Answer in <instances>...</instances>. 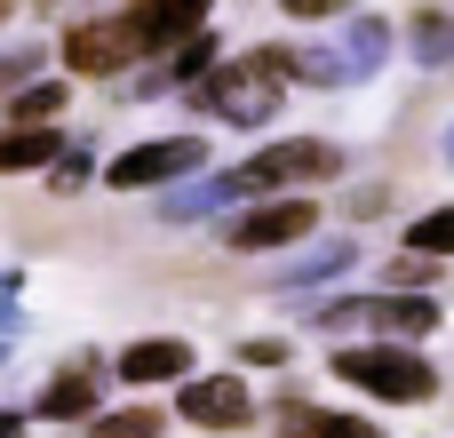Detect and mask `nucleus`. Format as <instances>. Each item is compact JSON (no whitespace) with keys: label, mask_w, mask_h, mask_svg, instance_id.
<instances>
[{"label":"nucleus","mask_w":454,"mask_h":438,"mask_svg":"<svg viewBox=\"0 0 454 438\" xmlns=\"http://www.w3.org/2000/svg\"><path fill=\"white\" fill-rule=\"evenodd\" d=\"M0 438H16V415H0Z\"/></svg>","instance_id":"a878e982"},{"label":"nucleus","mask_w":454,"mask_h":438,"mask_svg":"<svg viewBox=\"0 0 454 438\" xmlns=\"http://www.w3.org/2000/svg\"><path fill=\"white\" fill-rule=\"evenodd\" d=\"M56 152H64L56 128H0V176H32V168H48Z\"/></svg>","instance_id":"ddd939ff"},{"label":"nucleus","mask_w":454,"mask_h":438,"mask_svg":"<svg viewBox=\"0 0 454 438\" xmlns=\"http://www.w3.org/2000/svg\"><path fill=\"white\" fill-rule=\"evenodd\" d=\"M128 56H144L136 32H128V16H104V24H72V32H64V72L104 80V72H120Z\"/></svg>","instance_id":"6e6552de"},{"label":"nucleus","mask_w":454,"mask_h":438,"mask_svg":"<svg viewBox=\"0 0 454 438\" xmlns=\"http://www.w3.org/2000/svg\"><path fill=\"white\" fill-rule=\"evenodd\" d=\"M48 168H56V192H72V184H88V152H56Z\"/></svg>","instance_id":"4be33fe9"},{"label":"nucleus","mask_w":454,"mask_h":438,"mask_svg":"<svg viewBox=\"0 0 454 438\" xmlns=\"http://www.w3.org/2000/svg\"><path fill=\"white\" fill-rule=\"evenodd\" d=\"M247 415H255V399L239 375H184V391H176V423H192V431H239Z\"/></svg>","instance_id":"0eeeda50"},{"label":"nucleus","mask_w":454,"mask_h":438,"mask_svg":"<svg viewBox=\"0 0 454 438\" xmlns=\"http://www.w3.org/2000/svg\"><path fill=\"white\" fill-rule=\"evenodd\" d=\"M335 375L367 399H391V407H423L439 391L431 359H415L407 343H351V351H335Z\"/></svg>","instance_id":"f03ea898"},{"label":"nucleus","mask_w":454,"mask_h":438,"mask_svg":"<svg viewBox=\"0 0 454 438\" xmlns=\"http://www.w3.org/2000/svg\"><path fill=\"white\" fill-rule=\"evenodd\" d=\"M192 96H200V112H215L223 128H263V120L279 112V96H287V48L231 56V64L200 72V80H192Z\"/></svg>","instance_id":"f257e3e1"},{"label":"nucleus","mask_w":454,"mask_h":438,"mask_svg":"<svg viewBox=\"0 0 454 438\" xmlns=\"http://www.w3.org/2000/svg\"><path fill=\"white\" fill-rule=\"evenodd\" d=\"M200 72H215V40H207V24H200L192 40H176V56L160 64V80H184V88H192Z\"/></svg>","instance_id":"a211bd4d"},{"label":"nucleus","mask_w":454,"mask_h":438,"mask_svg":"<svg viewBox=\"0 0 454 438\" xmlns=\"http://www.w3.org/2000/svg\"><path fill=\"white\" fill-rule=\"evenodd\" d=\"M359 319H375V327H391V335H431V327H439V303H431V295H383V303H367Z\"/></svg>","instance_id":"dca6fc26"},{"label":"nucleus","mask_w":454,"mask_h":438,"mask_svg":"<svg viewBox=\"0 0 454 438\" xmlns=\"http://www.w3.org/2000/svg\"><path fill=\"white\" fill-rule=\"evenodd\" d=\"M279 8H287V16H295V24H319V16H343V8H351V0H279Z\"/></svg>","instance_id":"5701e85b"},{"label":"nucleus","mask_w":454,"mask_h":438,"mask_svg":"<svg viewBox=\"0 0 454 438\" xmlns=\"http://www.w3.org/2000/svg\"><path fill=\"white\" fill-rule=\"evenodd\" d=\"M327 176H343V152L327 136H287L239 168V192H287V184H327Z\"/></svg>","instance_id":"20e7f679"},{"label":"nucleus","mask_w":454,"mask_h":438,"mask_svg":"<svg viewBox=\"0 0 454 438\" xmlns=\"http://www.w3.org/2000/svg\"><path fill=\"white\" fill-rule=\"evenodd\" d=\"M247 192H239V176H207V184H168V215L184 223V215H223V207H239Z\"/></svg>","instance_id":"f8f14e48"},{"label":"nucleus","mask_w":454,"mask_h":438,"mask_svg":"<svg viewBox=\"0 0 454 438\" xmlns=\"http://www.w3.org/2000/svg\"><path fill=\"white\" fill-rule=\"evenodd\" d=\"M96 407H104V375H96V359L56 367L48 391H40V423H88Z\"/></svg>","instance_id":"9d476101"},{"label":"nucleus","mask_w":454,"mask_h":438,"mask_svg":"<svg viewBox=\"0 0 454 438\" xmlns=\"http://www.w3.org/2000/svg\"><path fill=\"white\" fill-rule=\"evenodd\" d=\"M239 359H247V367H287V343H247Z\"/></svg>","instance_id":"b1692460"},{"label":"nucleus","mask_w":454,"mask_h":438,"mask_svg":"<svg viewBox=\"0 0 454 438\" xmlns=\"http://www.w3.org/2000/svg\"><path fill=\"white\" fill-rule=\"evenodd\" d=\"M447 160H454V128H447Z\"/></svg>","instance_id":"cd10ccee"},{"label":"nucleus","mask_w":454,"mask_h":438,"mask_svg":"<svg viewBox=\"0 0 454 438\" xmlns=\"http://www.w3.org/2000/svg\"><path fill=\"white\" fill-rule=\"evenodd\" d=\"M192 168H207V144H200V136H160V144H128V152L104 168V184H112V192H168V184H184Z\"/></svg>","instance_id":"39448f33"},{"label":"nucleus","mask_w":454,"mask_h":438,"mask_svg":"<svg viewBox=\"0 0 454 438\" xmlns=\"http://www.w3.org/2000/svg\"><path fill=\"white\" fill-rule=\"evenodd\" d=\"M279 438H375V431H367V423H351V415H311V407H303V415H287V423H279Z\"/></svg>","instance_id":"aec40b11"},{"label":"nucleus","mask_w":454,"mask_h":438,"mask_svg":"<svg viewBox=\"0 0 454 438\" xmlns=\"http://www.w3.org/2000/svg\"><path fill=\"white\" fill-rule=\"evenodd\" d=\"M88 431H96V438H160L168 423H160L152 407H112V415L96 407V415H88Z\"/></svg>","instance_id":"f3484780"},{"label":"nucleus","mask_w":454,"mask_h":438,"mask_svg":"<svg viewBox=\"0 0 454 438\" xmlns=\"http://www.w3.org/2000/svg\"><path fill=\"white\" fill-rule=\"evenodd\" d=\"M383 56H391V24H383V16H351L327 48H295V56H287V80H311V88H351V80H367Z\"/></svg>","instance_id":"7ed1b4c3"},{"label":"nucleus","mask_w":454,"mask_h":438,"mask_svg":"<svg viewBox=\"0 0 454 438\" xmlns=\"http://www.w3.org/2000/svg\"><path fill=\"white\" fill-rule=\"evenodd\" d=\"M192 375V343H176V335H144V343H128L120 351V383H184Z\"/></svg>","instance_id":"9b49d317"},{"label":"nucleus","mask_w":454,"mask_h":438,"mask_svg":"<svg viewBox=\"0 0 454 438\" xmlns=\"http://www.w3.org/2000/svg\"><path fill=\"white\" fill-rule=\"evenodd\" d=\"M415 64H454V16H439V8L415 16Z\"/></svg>","instance_id":"6ab92c4d"},{"label":"nucleus","mask_w":454,"mask_h":438,"mask_svg":"<svg viewBox=\"0 0 454 438\" xmlns=\"http://www.w3.org/2000/svg\"><path fill=\"white\" fill-rule=\"evenodd\" d=\"M319 231V207L303 199V192H279V199H263V207H247V215H231V247H295V239H311Z\"/></svg>","instance_id":"423d86ee"},{"label":"nucleus","mask_w":454,"mask_h":438,"mask_svg":"<svg viewBox=\"0 0 454 438\" xmlns=\"http://www.w3.org/2000/svg\"><path fill=\"white\" fill-rule=\"evenodd\" d=\"M207 8H215V0H136V8H128V32H136L144 56H160V48L192 40V32L207 24Z\"/></svg>","instance_id":"1a4fd4ad"},{"label":"nucleus","mask_w":454,"mask_h":438,"mask_svg":"<svg viewBox=\"0 0 454 438\" xmlns=\"http://www.w3.org/2000/svg\"><path fill=\"white\" fill-rule=\"evenodd\" d=\"M351 263H359V239L343 231V239H327V247L295 255V263H287V287H319V279H335V271H351ZM287 287H279V295H287Z\"/></svg>","instance_id":"2eb2a0df"},{"label":"nucleus","mask_w":454,"mask_h":438,"mask_svg":"<svg viewBox=\"0 0 454 438\" xmlns=\"http://www.w3.org/2000/svg\"><path fill=\"white\" fill-rule=\"evenodd\" d=\"M8 16H16V0H0V24H8Z\"/></svg>","instance_id":"bb28decb"},{"label":"nucleus","mask_w":454,"mask_h":438,"mask_svg":"<svg viewBox=\"0 0 454 438\" xmlns=\"http://www.w3.org/2000/svg\"><path fill=\"white\" fill-rule=\"evenodd\" d=\"M0 367H8V343H0Z\"/></svg>","instance_id":"c85d7f7f"},{"label":"nucleus","mask_w":454,"mask_h":438,"mask_svg":"<svg viewBox=\"0 0 454 438\" xmlns=\"http://www.w3.org/2000/svg\"><path fill=\"white\" fill-rule=\"evenodd\" d=\"M407 255H454V207L415 215V231H407Z\"/></svg>","instance_id":"412c9836"},{"label":"nucleus","mask_w":454,"mask_h":438,"mask_svg":"<svg viewBox=\"0 0 454 438\" xmlns=\"http://www.w3.org/2000/svg\"><path fill=\"white\" fill-rule=\"evenodd\" d=\"M8 327H16V303H0V335H8Z\"/></svg>","instance_id":"393cba45"},{"label":"nucleus","mask_w":454,"mask_h":438,"mask_svg":"<svg viewBox=\"0 0 454 438\" xmlns=\"http://www.w3.org/2000/svg\"><path fill=\"white\" fill-rule=\"evenodd\" d=\"M72 104V88L64 80H32V88H16L8 96V128H56V112Z\"/></svg>","instance_id":"4468645a"}]
</instances>
